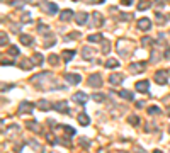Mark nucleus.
I'll use <instances>...</instances> for the list:
<instances>
[{
  "mask_svg": "<svg viewBox=\"0 0 170 153\" xmlns=\"http://www.w3.org/2000/svg\"><path fill=\"white\" fill-rule=\"evenodd\" d=\"M155 82H156L158 85H165V83L169 82V72H167V70H158V72H155Z\"/></svg>",
  "mask_w": 170,
  "mask_h": 153,
  "instance_id": "f257e3e1",
  "label": "nucleus"
},
{
  "mask_svg": "<svg viewBox=\"0 0 170 153\" xmlns=\"http://www.w3.org/2000/svg\"><path fill=\"white\" fill-rule=\"evenodd\" d=\"M89 85L94 87V89H99L102 85V75L100 73H94V75L89 76Z\"/></svg>",
  "mask_w": 170,
  "mask_h": 153,
  "instance_id": "f03ea898",
  "label": "nucleus"
},
{
  "mask_svg": "<svg viewBox=\"0 0 170 153\" xmlns=\"http://www.w3.org/2000/svg\"><path fill=\"white\" fill-rule=\"evenodd\" d=\"M53 109L58 111V112H65V114H70V109H68V104L65 100H58L53 104Z\"/></svg>",
  "mask_w": 170,
  "mask_h": 153,
  "instance_id": "7ed1b4c3",
  "label": "nucleus"
},
{
  "mask_svg": "<svg viewBox=\"0 0 170 153\" xmlns=\"http://www.w3.org/2000/svg\"><path fill=\"white\" fill-rule=\"evenodd\" d=\"M145 66H146V63H145V61L131 63V65H129V72H131V73H140V72H143V70H145Z\"/></svg>",
  "mask_w": 170,
  "mask_h": 153,
  "instance_id": "20e7f679",
  "label": "nucleus"
},
{
  "mask_svg": "<svg viewBox=\"0 0 170 153\" xmlns=\"http://www.w3.org/2000/svg\"><path fill=\"white\" fill-rule=\"evenodd\" d=\"M33 111H34V104L33 102L24 100V102L19 104V112H33Z\"/></svg>",
  "mask_w": 170,
  "mask_h": 153,
  "instance_id": "39448f33",
  "label": "nucleus"
},
{
  "mask_svg": "<svg viewBox=\"0 0 170 153\" xmlns=\"http://www.w3.org/2000/svg\"><path fill=\"white\" fill-rule=\"evenodd\" d=\"M65 80H66V82H68V83H80V82H82V76L78 75V73H66V75H65Z\"/></svg>",
  "mask_w": 170,
  "mask_h": 153,
  "instance_id": "423d86ee",
  "label": "nucleus"
},
{
  "mask_svg": "<svg viewBox=\"0 0 170 153\" xmlns=\"http://www.w3.org/2000/svg\"><path fill=\"white\" fill-rule=\"evenodd\" d=\"M138 27H140L141 31H150V29H151V20L146 19V17L140 19V20H138Z\"/></svg>",
  "mask_w": 170,
  "mask_h": 153,
  "instance_id": "0eeeda50",
  "label": "nucleus"
},
{
  "mask_svg": "<svg viewBox=\"0 0 170 153\" xmlns=\"http://www.w3.org/2000/svg\"><path fill=\"white\" fill-rule=\"evenodd\" d=\"M126 44H129V43H128V41H124V39H121V41L117 43V46H116V48H117V53H119V55H123V56H124V55H129V49H126V48H124Z\"/></svg>",
  "mask_w": 170,
  "mask_h": 153,
  "instance_id": "6e6552de",
  "label": "nucleus"
},
{
  "mask_svg": "<svg viewBox=\"0 0 170 153\" xmlns=\"http://www.w3.org/2000/svg\"><path fill=\"white\" fill-rule=\"evenodd\" d=\"M148 89H150V82H148V80L136 82V90H138V92H148Z\"/></svg>",
  "mask_w": 170,
  "mask_h": 153,
  "instance_id": "1a4fd4ad",
  "label": "nucleus"
},
{
  "mask_svg": "<svg viewBox=\"0 0 170 153\" xmlns=\"http://www.w3.org/2000/svg\"><path fill=\"white\" fill-rule=\"evenodd\" d=\"M77 121H78V124H82V126H89V124H90V117L85 114V112H80V114L77 116Z\"/></svg>",
  "mask_w": 170,
  "mask_h": 153,
  "instance_id": "9d476101",
  "label": "nucleus"
},
{
  "mask_svg": "<svg viewBox=\"0 0 170 153\" xmlns=\"http://www.w3.org/2000/svg\"><path fill=\"white\" fill-rule=\"evenodd\" d=\"M123 80H124V76L121 75V73H112V75L109 76V82H111L112 85H119Z\"/></svg>",
  "mask_w": 170,
  "mask_h": 153,
  "instance_id": "9b49d317",
  "label": "nucleus"
},
{
  "mask_svg": "<svg viewBox=\"0 0 170 153\" xmlns=\"http://www.w3.org/2000/svg\"><path fill=\"white\" fill-rule=\"evenodd\" d=\"M73 16H75V14H73V12H72L70 9H66V10H63V12L60 14V19L63 20V22H68V20L73 17Z\"/></svg>",
  "mask_w": 170,
  "mask_h": 153,
  "instance_id": "f8f14e48",
  "label": "nucleus"
},
{
  "mask_svg": "<svg viewBox=\"0 0 170 153\" xmlns=\"http://www.w3.org/2000/svg\"><path fill=\"white\" fill-rule=\"evenodd\" d=\"M75 20H77V24H85L87 20H89V16L85 14V12H78V14H75Z\"/></svg>",
  "mask_w": 170,
  "mask_h": 153,
  "instance_id": "ddd939ff",
  "label": "nucleus"
},
{
  "mask_svg": "<svg viewBox=\"0 0 170 153\" xmlns=\"http://www.w3.org/2000/svg\"><path fill=\"white\" fill-rule=\"evenodd\" d=\"M73 100H75V102H78V104H85V102L89 100V97L85 95L83 92H77L75 95H73Z\"/></svg>",
  "mask_w": 170,
  "mask_h": 153,
  "instance_id": "4468645a",
  "label": "nucleus"
},
{
  "mask_svg": "<svg viewBox=\"0 0 170 153\" xmlns=\"http://www.w3.org/2000/svg\"><path fill=\"white\" fill-rule=\"evenodd\" d=\"M31 61H33V65L39 66V65H43L44 58H43V55H41V53H34V55H33V58H31Z\"/></svg>",
  "mask_w": 170,
  "mask_h": 153,
  "instance_id": "2eb2a0df",
  "label": "nucleus"
},
{
  "mask_svg": "<svg viewBox=\"0 0 170 153\" xmlns=\"http://www.w3.org/2000/svg\"><path fill=\"white\" fill-rule=\"evenodd\" d=\"M75 55H77L75 49H66V51H63V53H61V56H63L65 61H72V58L75 56Z\"/></svg>",
  "mask_w": 170,
  "mask_h": 153,
  "instance_id": "dca6fc26",
  "label": "nucleus"
},
{
  "mask_svg": "<svg viewBox=\"0 0 170 153\" xmlns=\"http://www.w3.org/2000/svg\"><path fill=\"white\" fill-rule=\"evenodd\" d=\"M100 24H102V17H100V14H99V12H94V14H92V26L97 27V26H100Z\"/></svg>",
  "mask_w": 170,
  "mask_h": 153,
  "instance_id": "f3484780",
  "label": "nucleus"
},
{
  "mask_svg": "<svg viewBox=\"0 0 170 153\" xmlns=\"http://www.w3.org/2000/svg\"><path fill=\"white\" fill-rule=\"evenodd\" d=\"M19 39H20V43H22V44H26V46L33 44V38H31L29 34H20V36H19Z\"/></svg>",
  "mask_w": 170,
  "mask_h": 153,
  "instance_id": "a211bd4d",
  "label": "nucleus"
},
{
  "mask_svg": "<svg viewBox=\"0 0 170 153\" xmlns=\"http://www.w3.org/2000/svg\"><path fill=\"white\" fill-rule=\"evenodd\" d=\"M38 107H39V109H43V111H48V109H49V107H53V106H51V104H49L48 100L41 99V100L38 102Z\"/></svg>",
  "mask_w": 170,
  "mask_h": 153,
  "instance_id": "6ab92c4d",
  "label": "nucleus"
},
{
  "mask_svg": "<svg viewBox=\"0 0 170 153\" xmlns=\"http://www.w3.org/2000/svg\"><path fill=\"white\" fill-rule=\"evenodd\" d=\"M119 95L123 97V99H126V100H134V95H133V92H129V90H121Z\"/></svg>",
  "mask_w": 170,
  "mask_h": 153,
  "instance_id": "aec40b11",
  "label": "nucleus"
},
{
  "mask_svg": "<svg viewBox=\"0 0 170 153\" xmlns=\"http://www.w3.org/2000/svg\"><path fill=\"white\" fill-rule=\"evenodd\" d=\"M20 66H22L24 70H31V68H33V61L27 60V58H24V60L20 61Z\"/></svg>",
  "mask_w": 170,
  "mask_h": 153,
  "instance_id": "412c9836",
  "label": "nucleus"
},
{
  "mask_svg": "<svg viewBox=\"0 0 170 153\" xmlns=\"http://www.w3.org/2000/svg\"><path fill=\"white\" fill-rule=\"evenodd\" d=\"M106 66H107V68H117V66H119V61L114 60V58H109V60L106 61Z\"/></svg>",
  "mask_w": 170,
  "mask_h": 153,
  "instance_id": "4be33fe9",
  "label": "nucleus"
},
{
  "mask_svg": "<svg viewBox=\"0 0 170 153\" xmlns=\"http://www.w3.org/2000/svg\"><path fill=\"white\" fill-rule=\"evenodd\" d=\"M26 124H27V128H29L31 131H36V133L39 131V126H38V123H36V121H27Z\"/></svg>",
  "mask_w": 170,
  "mask_h": 153,
  "instance_id": "5701e85b",
  "label": "nucleus"
},
{
  "mask_svg": "<svg viewBox=\"0 0 170 153\" xmlns=\"http://www.w3.org/2000/svg\"><path fill=\"white\" fill-rule=\"evenodd\" d=\"M9 55H12V56H20V51L17 46H10L9 48Z\"/></svg>",
  "mask_w": 170,
  "mask_h": 153,
  "instance_id": "b1692460",
  "label": "nucleus"
},
{
  "mask_svg": "<svg viewBox=\"0 0 170 153\" xmlns=\"http://www.w3.org/2000/svg\"><path fill=\"white\" fill-rule=\"evenodd\" d=\"M99 41H102V34H92V36H89V43H99Z\"/></svg>",
  "mask_w": 170,
  "mask_h": 153,
  "instance_id": "393cba45",
  "label": "nucleus"
},
{
  "mask_svg": "<svg viewBox=\"0 0 170 153\" xmlns=\"http://www.w3.org/2000/svg\"><path fill=\"white\" fill-rule=\"evenodd\" d=\"M151 7V2H140L138 3V9L140 10H146V9H150Z\"/></svg>",
  "mask_w": 170,
  "mask_h": 153,
  "instance_id": "a878e982",
  "label": "nucleus"
},
{
  "mask_svg": "<svg viewBox=\"0 0 170 153\" xmlns=\"http://www.w3.org/2000/svg\"><path fill=\"white\" fill-rule=\"evenodd\" d=\"M82 55H83V58H92L94 51H92V49H89V48H83V49H82Z\"/></svg>",
  "mask_w": 170,
  "mask_h": 153,
  "instance_id": "bb28decb",
  "label": "nucleus"
},
{
  "mask_svg": "<svg viewBox=\"0 0 170 153\" xmlns=\"http://www.w3.org/2000/svg\"><path fill=\"white\" fill-rule=\"evenodd\" d=\"M148 114H160V107L158 106H151V107H148Z\"/></svg>",
  "mask_w": 170,
  "mask_h": 153,
  "instance_id": "cd10ccee",
  "label": "nucleus"
},
{
  "mask_svg": "<svg viewBox=\"0 0 170 153\" xmlns=\"http://www.w3.org/2000/svg\"><path fill=\"white\" fill-rule=\"evenodd\" d=\"M48 10H49V14H56L58 12V5L56 3H49V5H48Z\"/></svg>",
  "mask_w": 170,
  "mask_h": 153,
  "instance_id": "c85d7f7f",
  "label": "nucleus"
},
{
  "mask_svg": "<svg viewBox=\"0 0 170 153\" xmlns=\"http://www.w3.org/2000/svg\"><path fill=\"white\" fill-rule=\"evenodd\" d=\"M128 123H131L133 126H136V124L140 123V119H138V116H129V117H128Z\"/></svg>",
  "mask_w": 170,
  "mask_h": 153,
  "instance_id": "c756f323",
  "label": "nucleus"
},
{
  "mask_svg": "<svg viewBox=\"0 0 170 153\" xmlns=\"http://www.w3.org/2000/svg\"><path fill=\"white\" fill-rule=\"evenodd\" d=\"M48 61H49L51 65H56L58 63V55H49V56H48Z\"/></svg>",
  "mask_w": 170,
  "mask_h": 153,
  "instance_id": "7c9ffc66",
  "label": "nucleus"
},
{
  "mask_svg": "<svg viewBox=\"0 0 170 153\" xmlns=\"http://www.w3.org/2000/svg\"><path fill=\"white\" fill-rule=\"evenodd\" d=\"M104 44H102V51L104 53H109V49H111V44H109V41H102Z\"/></svg>",
  "mask_w": 170,
  "mask_h": 153,
  "instance_id": "2f4dec72",
  "label": "nucleus"
},
{
  "mask_svg": "<svg viewBox=\"0 0 170 153\" xmlns=\"http://www.w3.org/2000/svg\"><path fill=\"white\" fill-rule=\"evenodd\" d=\"M0 36H2V43H0V44H2V46H5V44L9 43V38H7V34H5V32L2 31V34H0Z\"/></svg>",
  "mask_w": 170,
  "mask_h": 153,
  "instance_id": "473e14b6",
  "label": "nucleus"
},
{
  "mask_svg": "<svg viewBox=\"0 0 170 153\" xmlns=\"http://www.w3.org/2000/svg\"><path fill=\"white\" fill-rule=\"evenodd\" d=\"M61 129H65L68 134H75V129H73V128H70V126H61Z\"/></svg>",
  "mask_w": 170,
  "mask_h": 153,
  "instance_id": "72a5a7b5",
  "label": "nucleus"
},
{
  "mask_svg": "<svg viewBox=\"0 0 170 153\" xmlns=\"http://www.w3.org/2000/svg\"><path fill=\"white\" fill-rule=\"evenodd\" d=\"M92 99H94L95 102H100V100H104V95H102V94H94Z\"/></svg>",
  "mask_w": 170,
  "mask_h": 153,
  "instance_id": "f704fd0d",
  "label": "nucleus"
},
{
  "mask_svg": "<svg viewBox=\"0 0 170 153\" xmlns=\"http://www.w3.org/2000/svg\"><path fill=\"white\" fill-rule=\"evenodd\" d=\"M131 14H121V17H119V19L121 20H131Z\"/></svg>",
  "mask_w": 170,
  "mask_h": 153,
  "instance_id": "c9c22d12",
  "label": "nucleus"
},
{
  "mask_svg": "<svg viewBox=\"0 0 170 153\" xmlns=\"http://www.w3.org/2000/svg\"><path fill=\"white\" fill-rule=\"evenodd\" d=\"M151 41H153L151 38H143V39H141V43H143L145 46H150V44H151Z\"/></svg>",
  "mask_w": 170,
  "mask_h": 153,
  "instance_id": "e433bc0d",
  "label": "nucleus"
},
{
  "mask_svg": "<svg viewBox=\"0 0 170 153\" xmlns=\"http://www.w3.org/2000/svg\"><path fill=\"white\" fill-rule=\"evenodd\" d=\"M155 16H156V22H158V24H163V22H165V19L162 17V14H158V12H156Z\"/></svg>",
  "mask_w": 170,
  "mask_h": 153,
  "instance_id": "4c0bfd02",
  "label": "nucleus"
},
{
  "mask_svg": "<svg viewBox=\"0 0 170 153\" xmlns=\"http://www.w3.org/2000/svg\"><path fill=\"white\" fill-rule=\"evenodd\" d=\"M2 65L5 66V65H14V61L12 60H2Z\"/></svg>",
  "mask_w": 170,
  "mask_h": 153,
  "instance_id": "58836bf2",
  "label": "nucleus"
},
{
  "mask_svg": "<svg viewBox=\"0 0 170 153\" xmlns=\"http://www.w3.org/2000/svg\"><path fill=\"white\" fill-rule=\"evenodd\" d=\"M31 17H29V14H24V17H22V22H29Z\"/></svg>",
  "mask_w": 170,
  "mask_h": 153,
  "instance_id": "ea45409f",
  "label": "nucleus"
},
{
  "mask_svg": "<svg viewBox=\"0 0 170 153\" xmlns=\"http://www.w3.org/2000/svg\"><path fill=\"white\" fill-rule=\"evenodd\" d=\"M165 58H167V60H170V48L165 51Z\"/></svg>",
  "mask_w": 170,
  "mask_h": 153,
  "instance_id": "a19ab883",
  "label": "nucleus"
},
{
  "mask_svg": "<svg viewBox=\"0 0 170 153\" xmlns=\"http://www.w3.org/2000/svg\"><path fill=\"white\" fill-rule=\"evenodd\" d=\"M123 3H124V5H131L133 2H131V0H123Z\"/></svg>",
  "mask_w": 170,
  "mask_h": 153,
  "instance_id": "79ce46f5",
  "label": "nucleus"
},
{
  "mask_svg": "<svg viewBox=\"0 0 170 153\" xmlns=\"http://www.w3.org/2000/svg\"><path fill=\"white\" fill-rule=\"evenodd\" d=\"M78 36H80L78 32H72V34H70V38H78Z\"/></svg>",
  "mask_w": 170,
  "mask_h": 153,
  "instance_id": "37998d69",
  "label": "nucleus"
},
{
  "mask_svg": "<svg viewBox=\"0 0 170 153\" xmlns=\"http://www.w3.org/2000/svg\"><path fill=\"white\" fill-rule=\"evenodd\" d=\"M153 153H163V152H160V150H155V152H153Z\"/></svg>",
  "mask_w": 170,
  "mask_h": 153,
  "instance_id": "c03bdc74",
  "label": "nucleus"
},
{
  "mask_svg": "<svg viewBox=\"0 0 170 153\" xmlns=\"http://www.w3.org/2000/svg\"><path fill=\"white\" fill-rule=\"evenodd\" d=\"M169 116H170V106H169Z\"/></svg>",
  "mask_w": 170,
  "mask_h": 153,
  "instance_id": "a18cd8bd",
  "label": "nucleus"
},
{
  "mask_svg": "<svg viewBox=\"0 0 170 153\" xmlns=\"http://www.w3.org/2000/svg\"><path fill=\"white\" fill-rule=\"evenodd\" d=\"M169 133H170V126H169Z\"/></svg>",
  "mask_w": 170,
  "mask_h": 153,
  "instance_id": "49530a36",
  "label": "nucleus"
}]
</instances>
